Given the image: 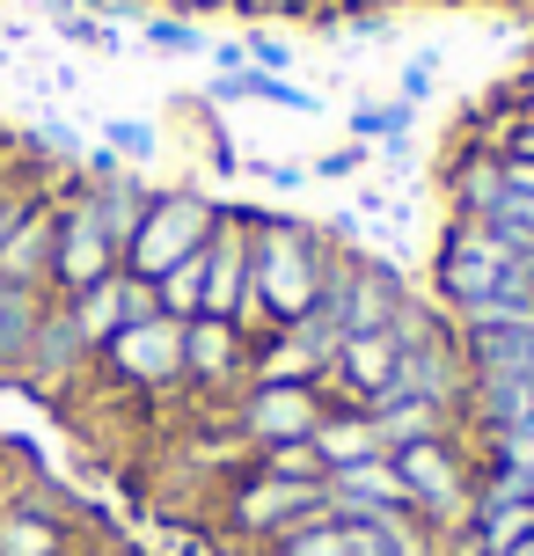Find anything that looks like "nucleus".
<instances>
[{"label": "nucleus", "mask_w": 534, "mask_h": 556, "mask_svg": "<svg viewBox=\"0 0 534 556\" xmlns=\"http://www.w3.org/2000/svg\"><path fill=\"white\" fill-rule=\"evenodd\" d=\"M352 139H359V147H373V139L403 147V139H410V103H359V111H352Z\"/></svg>", "instance_id": "nucleus-21"}, {"label": "nucleus", "mask_w": 534, "mask_h": 556, "mask_svg": "<svg viewBox=\"0 0 534 556\" xmlns=\"http://www.w3.org/2000/svg\"><path fill=\"white\" fill-rule=\"evenodd\" d=\"M520 432H527V446H534V425H520Z\"/></svg>", "instance_id": "nucleus-36"}, {"label": "nucleus", "mask_w": 534, "mask_h": 556, "mask_svg": "<svg viewBox=\"0 0 534 556\" xmlns=\"http://www.w3.org/2000/svg\"><path fill=\"white\" fill-rule=\"evenodd\" d=\"M191 8H213V0H169V15H191Z\"/></svg>", "instance_id": "nucleus-32"}, {"label": "nucleus", "mask_w": 534, "mask_h": 556, "mask_svg": "<svg viewBox=\"0 0 534 556\" xmlns=\"http://www.w3.org/2000/svg\"><path fill=\"white\" fill-rule=\"evenodd\" d=\"M264 184H271V191H301V184H308V168H293V162H264Z\"/></svg>", "instance_id": "nucleus-30"}, {"label": "nucleus", "mask_w": 534, "mask_h": 556, "mask_svg": "<svg viewBox=\"0 0 534 556\" xmlns=\"http://www.w3.org/2000/svg\"><path fill=\"white\" fill-rule=\"evenodd\" d=\"M59 37H74V45H96V52H117V23H96V15H81V8H59L52 15Z\"/></svg>", "instance_id": "nucleus-25"}, {"label": "nucleus", "mask_w": 534, "mask_h": 556, "mask_svg": "<svg viewBox=\"0 0 534 556\" xmlns=\"http://www.w3.org/2000/svg\"><path fill=\"white\" fill-rule=\"evenodd\" d=\"M66 549H74V534H66L52 498H37V491L0 498V556H66Z\"/></svg>", "instance_id": "nucleus-14"}, {"label": "nucleus", "mask_w": 534, "mask_h": 556, "mask_svg": "<svg viewBox=\"0 0 534 556\" xmlns=\"http://www.w3.org/2000/svg\"><path fill=\"white\" fill-rule=\"evenodd\" d=\"M213 227H220V213H213L198 191H154V198H147V213H140V235L125 242V271L154 286L169 264H183V256L205 250Z\"/></svg>", "instance_id": "nucleus-4"}, {"label": "nucleus", "mask_w": 534, "mask_h": 556, "mask_svg": "<svg viewBox=\"0 0 534 556\" xmlns=\"http://www.w3.org/2000/svg\"><path fill=\"white\" fill-rule=\"evenodd\" d=\"M271 556H352V534H344V520H308L285 542H271Z\"/></svg>", "instance_id": "nucleus-22"}, {"label": "nucleus", "mask_w": 534, "mask_h": 556, "mask_svg": "<svg viewBox=\"0 0 534 556\" xmlns=\"http://www.w3.org/2000/svg\"><path fill=\"white\" fill-rule=\"evenodd\" d=\"M330 256L338 250L301 220H250V323L293 330V323L322 301Z\"/></svg>", "instance_id": "nucleus-1"}, {"label": "nucleus", "mask_w": 534, "mask_h": 556, "mask_svg": "<svg viewBox=\"0 0 534 556\" xmlns=\"http://www.w3.org/2000/svg\"><path fill=\"white\" fill-rule=\"evenodd\" d=\"M96 366H103L111 381H125V389H169V381H183V323L154 307L140 323H125V330L96 352Z\"/></svg>", "instance_id": "nucleus-8"}, {"label": "nucleus", "mask_w": 534, "mask_h": 556, "mask_svg": "<svg viewBox=\"0 0 534 556\" xmlns=\"http://www.w3.org/2000/svg\"><path fill=\"white\" fill-rule=\"evenodd\" d=\"M198 315H227L250 330V220L220 213L213 242H205V307Z\"/></svg>", "instance_id": "nucleus-11"}, {"label": "nucleus", "mask_w": 534, "mask_h": 556, "mask_svg": "<svg viewBox=\"0 0 534 556\" xmlns=\"http://www.w3.org/2000/svg\"><path fill=\"white\" fill-rule=\"evenodd\" d=\"M37 147H44V154H59V162H74V154H81V139L66 132V125H37Z\"/></svg>", "instance_id": "nucleus-28"}, {"label": "nucleus", "mask_w": 534, "mask_h": 556, "mask_svg": "<svg viewBox=\"0 0 534 556\" xmlns=\"http://www.w3.org/2000/svg\"><path fill=\"white\" fill-rule=\"evenodd\" d=\"M308 446L322 454V469H344V462H373V454H389L366 410H330L322 425H315V440H308Z\"/></svg>", "instance_id": "nucleus-19"}, {"label": "nucleus", "mask_w": 534, "mask_h": 556, "mask_svg": "<svg viewBox=\"0 0 534 556\" xmlns=\"http://www.w3.org/2000/svg\"><path fill=\"white\" fill-rule=\"evenodd\" d=\"M44 307H52L44 286H8V278H0V381L23 366L29 337H37V323H44Z\"/></svg>", "instance_id": "nucleus-18"}, {"label": "nucleus", "mask_w": 534, "mask_h": 556, "mask_svg": "<svg viewBox=\"0 0 534 556\" xmlns=\"http://www.w3.org/2000/svg\"><path fill=\"white\" fill-rule=\"evenodd\" d=\"M389 462H395V476H403V491H410V513L432 520L440 534H454L469 513H476V462H469L461 432L410 440V446H395Z\"/></svg>", "instance_id": "nucleus-2"}, {"label": "nucleus", "mask_w": 534, "mask_h": 556, "mask_svg": "<svg viewBox=\"0 0 534 556\" xmlns=\"http://www.w3.org/2000/svg\"><path fill=\"white\" fill-rule=\"evenodd\" d=\"M506 556H534V534H527V542H512V549Z\"/></svg>", "instance_id": "nucleus-33"}, {"label": "nucleus", "mask_w": 534, "mask_h": 556, "mask_svg": "<svg viewBox=\"0 0 534 556\" xmlns=\"http://www.w3.org/2000/svg\"><path fill=\"white\" fill-rule=\"evenodd\" d=\"M432 74H440L432 59H410V66H403V103H410V96H424V88H432Z\"/></svg>", "instance_id": "nucleus-31"}, {"label": "nucleus", "mask_w": 534, "mask_h": 556, "mask_svg": "<svg viewBox=\"0 0 534 556\" xmlns=\"http://www.w3.org/2000/svg\"><path fill=\"white\" fill-rule=\"evenodd\" d=\"M373 432H381V446H410V440H432V432H454V410H440V403H410V395H389V403H373Z\"/></svg>", "instance_id": "nucleus-20"}, {"label": "nucleus", "mask_w": 534, "mask_h": 556, "mask_svg": "<svg viewBox=\"0 0 534 556\" xmlns=\"http://www.w3.org/2000/svg\"><path fill=\"white\" fill-rule=\"evenodd\" d=\"M359 162H366L359 147H338V154H322V162H315V176H330V184H344V176H352Z\"/></svg>", "instance_id": "nucleus-29"}, {"label": "nucleus", "mask_w": 534, "mask_h": 556, "mask_svg": "<svg viewBox=\"0 0 534 556\" xmlns=\"http://www.w3.org/2000/svg\"><path fill=\"white\" fill-rule=\"evenodd\" d=\"M461 417H476V432H520V425H534V374H476Z\"/></svg>", "instance_id": "nucleus-16"}, {"label": "nucleus", "mask_w": 534, "mask_h": 556, "mask_svg": "<svg viewBox=\"0 0 534 556\" xmlns=\"http://www.w3.org/2000/svg\"><path fill=\"white\" fill-rule=\"evenodd\" d=\"M410 301L403 293V278L389 264H373V256H330V271H322V301L344 323V337H366V330H389L395 307Z\"/></svg>", "instance_id": "nucleus-7"}, {"label": "nucleus", "mask_w": 534, "mask_h": 556, "mask_svg": "<svg viewBox=\"0 0 534 556\" xmlns=\"http://www.w3.org/2000/svg\"><path fill=\"white\" fill-rule=\"evenodd\" d=\"M66 315L81 323V337L103 352L125 323H140V315H154V286L132 271H111V278H96V286H81L74 301H66Z\"/></svg>", "instance_id": "nucleus-12"}, {"label": "nucleus", "mask_w": 534, "mask_h": 556, "mask_svg": "<svg viewBox=\"0 0 534 556\" xmlns=\"http://www.w3.org/2000/svg\"><path fill=\"white\" fill-rule=\"evenodd\" d=\"M250 359H256V344L242 323H227V315H191L183 323V381L234 389V381H250Z\"/></svg>", "instance_id": "nucleus-10"}, {"label": "nucleus", "mask_w": 534, "mask_h": 556, "mask_svg": "<svg viewBox=\"0 0 534 556\" xmlns=\"http://www.w3.org/2000/svg\"><path fill=\"white\" fill-rule=\"evenodd\" d=\"M308 520H330L322 483H293V476H271V469H250L242 483H227V534H242V542L271 549Z\"/></svg>", "instance_id": "nucleus-3"}, {"label": "nucleus", "mask_w": 534, "mask_h": 556, "mask_svg": "<svg viewBox=\"0 0 534 556\" xmlns=\"http://www.w3.org/2000/svg\"><path fill=\"white\" fill-rule=\"evenodd\" d=\"M140 37L154 45V52H205V37H198L191 15H147Z\"/></svg>", "instance_id": "nucleus-24"}, {"label": "nucleus", "mask_w": 534, "mask_h": 556, "mask_svg": "<svg viewBox=\"0 0 534 556\" xmlns=\"http://www.w3.org/2000/svg\"><path fill=\"white\" fill-rule=\"evenodd\" d=\"M395 366H403V344H395L389 330H366V337H344L330 381H344L352 410H366V403H381V395L395 389Z\"/></svg>", "instance_id": "nucleus-15"}, {"label": "nucleus", "mask_w": 534, "mask_h": 556, "mask_svg": "<svg viewBox=\"0 0 534 556\" xmlns=\"http://www.w3.org/2000/svg\"><path fill=\"white\" fill-rule=\"evenodd\" d=\"M88 374H103V366H96V344H88L81 323L66 315V301H52L44 323H37V337H29L23 366L8 374V389H23L29 403H66V395H81Z\"/></svg>", "instance_id": "nucleus-5"}, {"label": "nucleus", "mask_w": 534, "mask_h": 556, "mask_svg": "<svg viewBox=\"0 0 534 556\" xmlns=\"http://www.w3.org/2000/svg\"><path fill=\"white\" fill-rule=\"evenodd\" d=\"M242 52H250L256 74H285V66H293V45H285V37H250Z\"/></svg>", "instance_id": "nucleus-27"}, {"label": "nucleus", "mask_w": 534, "mask_h": 556, "mask_svg": "<svg viewBox=\"0 0 534 556\" xmlns=\"http://www.w3.org/2000/svg\"><path fill=\"white\" fill-rule=\"evenodd\" d=\"M103 147H111L117 162H125V154H132V162H147V154H154V125H132V117H111V125H103Z\"/></svg>", "instance_id": "nucleus-26"}, {"label": "nucleus", "mask_w": 534, "mask_h": 556, "mask_svg": "<svg viewBox=\"0 0 534 556\" xmlns=\"http://www.w3.org/2000/svg\"><path fill=\"white\" fill-rule=\"evenodd\" d=\"M330 417V395L322 381H250V389L234 395V417H227V432L242 446H293V440H315V425Z\"/></svg>", "instance_id": "nucleus-6"}, {"label": "nucleus", "mask_w": 534, "mask_h": 556, "mask_svg": "<svg viewBox=\"0 0 534 556\" xmlns=\"http://www.w3.org/2000/svg\"><path fill=\"white\" fill-rule=\"evenodd\" d=\"M125 271V256H117V242L96 227V213H88L74 191H59V242H52V301H74L81 286H96V278Z\"/></svg>", "instance_id": "nucleus-9"}, {"label": "nucleus", "mask_w": 534, "mask_h": 556, "mask_svg": "<svg viewBox=\"0 0 534 556\" xmlns=\"http://www.w3.org/2000/svg\"><path fill=\"white\" fill-rule=\"evenodd\" d=\"M242 8H279V0H242Z\"/></svg>", "instance_id": "nucleus-35"}, {"label": "nucleus", "mask_w": 534, "mask_h": 556, "mask_svg": "<svg viewBox=\"0 0 534 556\" xmlns=\"http://www.w3.org/2000/svg\"><path fill=\"white\" fill-rule=\"evenodd\" d=\"M256 469H271V476H293V483H322V454H315L308 440H293V446H264V454H256Z\"/></svg>", "instance_id": "nucleus-23"}, {"label": "nucleus", "mask_w": 534, "mask_h": 556, "mask_svg": "<svg viewBox=\"0 0 534 556\" xmlns=\"http://www.w3.org/2000/svg\"><path fill=\"white\" fill-rule=\"evenodd\" d=\"M52 242H59V198L37 191L23 205V220L8 227V242H0V278H8V286H44V293H52Z\"/></svg>", "instance_id": "nucleus-13"}, {"label": "nucleus", "mask_w": 534, "mask_h": 556, "mask_svg": "<svg viewBox=\"0 0 534 556\" xmlns=\"http://www.w3.org/2000/svg\"><path fill=\"white\" fill-rule=\"evenodd\" d=\"M520 125H534V88H527V117H520Z\"/></svg>", "instance_id": "nucleus-34"}, {"label": "nucleus", "mask_w": 534, "mask_h": 556, "mask_svg": "<svg viewBox=\"0 0 534 556\" xmlns=\"http://www.w3.org/2000/svg\"><path fill=\"white\" fill-rule=\"evenodd\" d=\"M469 374H534V323H498V330H461Z\"/></svg>", "instance_id": "nucleus-17"}]
</instances>
